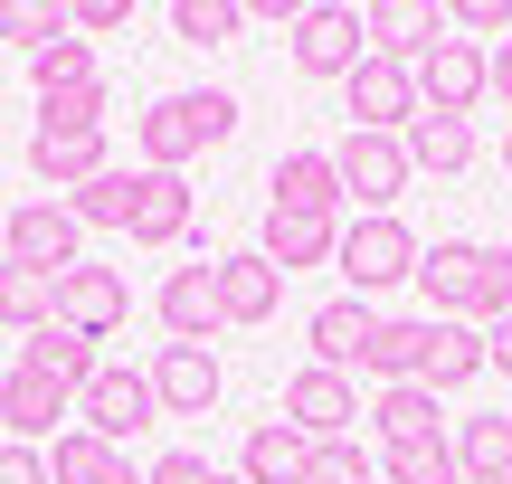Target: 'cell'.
I'll return each mask as SVG.
<instances>
[{"mask_svg":"<svg viewBox=\"0 0 512 484\" xmlns=\"http://www.w3.org/2000/svg\"><path fill=\"white\" fill-rule=\"evenodd\" d=\"M152 314H162L171 342H200V352H209V333H228V323H219V266H171L162 295H152Z\"/></svg>","mask_w":512,"mask_h":484,"instance_id":"13","label":"cell"},{"mask_svg":"<svg viewBox=\"0 0 512 484\" xmlns=\"http://www.w3.org/2000/svg\"><path fill=\"white\" fill-rule=\"evenodd\" d=\"M484 371H512V314L484 323Z\"/></svg>","mask_w":512,"mask_h":484,"instance_id":"42","label":"cell"},{"mask_svg":"<svg viewBox=\"0 0 512 484\" xmlns=\"http://www.w3.org/2000/svg\"><path fill=\"white\" fill-rule=\"evenodd\" d=\"M219 266V323H266L275 304H285V276H275L256 247H238V257H209Z\"/></svg>","mask_w":512,"mask_h":484,"instance_id":"18","label":"cell"},{"mask_svg":"<svg viewBox=\"0 0 512 484\" xmlns=\"http://www.w3.org/2000/svg\"><path fill=\"white\" fill-rule=\"evenodd\" d=\"M29 171L48 190H86L95 171H114V152H105V133H29Z\"/></svg>","mask_w":512,"mask_h":484,"instance_id":"22","label":"cell"},{"mask_svg":"<svg viewBox=\"0 0 512 484\" xmlns=\"http://www.w3.org/2000/svg\"><path fill=\"white\" fill-rule=\"evenodd\" d=\"M446 29H465V38H512V0H456Z\"/></svg>","mask_w":512,"mask_h":484,"instance_id":"38","label":"cell"},{"mask_svg":"<svg viewBox=\"0 0 512 484\" xmlns=\"http://www.w3.org/2000/svg\"><path fill=\"white\" fill-rule=\"evenodd\" d=\"M332 171H342V200H361V219H389L418 162H408V133H342Z\"/></svg>","mask_w":512,"mask_h":484,"instance_id":"3","label":"cell"},{"mask_svg":"<svg viewBox=\"0 0 512 484\" xmlns=\"http://www.w3.org/2000/svg\"><path fill=\"white\" fill-rule=\"evenodd\" d=\"M408 76H418V114H456L465 124V114L484 105V48L475 38H437Z\"/></svg>","mask_w":512,"mask_h":484,"instance_id":"9","label":"cell"},{"mask_svg":"<svg viewBox=\"0 0 512 484\" xmlns=\"http://www.w3.org/2000/svg\"><path fill=\"white\" fill-rule=\"evenodd\" d=\"M0 484H48V456L38 447H0Z\"/></svg>","mask_w":512,"mask_h":484,"instance_id":"40","label":"cell"},{"mask_svg":"<svg viewBox=\"0 0 512 484\" xmlns=\"http://www.w3.org/2000/svg\"><path fill=\"white\" fill-rule=\"evenodd\" d=\"M76 428L105 437V447H124V437L162 428V399H152V371H124V361H105V371L76 390Z\"/></svg>","mask_w":512,"mask_h":484,"instance_id":"4","label":"cell"},{"mask_svg":"<svg viewBox=\"0 0 512 484\" xmlns=\"http://www.w3.org/2000/svg\"><path fill=\"white\" fill-rule=\"evenodd\" d=\"M67 409H76V399L57 390V380H38V371H19V361H10V380H0V428H10V447H38Z\"/></svg>","mask_w":512,"mask_h":484,"instance_id":"20","label":"cell"},{"mask_svg":"<svg viewBox=\"0 0 512 484\" xmlns=\"http://www.w3.org/2000/svg\"><path fill=\"white\" fill-rule=\"evenodd\" d=\"M0 247H10V266H38V276H76L86 266V228H76L67 200H19L0 219Z\"/></svg>","mask_w":512,"mask_h":484,"instance_id":"5","label":"cell"},{"mask_svg":"<svg viewBox=\"0 0 512 484\" xmlns=\"http://www.w3.org/2000/svg\"><path fill=\"white\" fill-rule=\"evenodd\" d=\"M408 162L437 171V181H456V171L475 162V124H456V114H418V124H408Z\"/></svg>","mask_w":512,"mask_h":484,"instance_id":"27","label":"cell"},{"mask_svg":"<svg viewBox=\"0 0 512 484\" xmlns=\"http://www.w3.org/2000/svg\"><path fill=\"white\" fill-rule=\"evenodd\" d=\"M304 484H380V466L361 456V437H332V447H313V475Z\"/></svg>","mask_w":512,"mask_h":484,"instance_id":"37","label":"cell"},{"mask_svg":"<svg viewBox=\"0 0 512 484\" xmlns=\"http://www.w3.org/2000/svg\"><path fill=\"white\" fill-rule=\"evenodd\" d=\"M380 484H465L456 437H437V447H389L380 456Z\"/></svg>","mask_w":512,"mask_h":484,"instance_id":"34","label":"cell"},{"mask_svg":"<svg viewBox=\"0 0 512 484\" xmlns=\"http://www.w3.org/2000/svg\"><path fill=\"white\" fill-rule=\"evenodd\" d=\"M133 247H181L190 238V181L181 171H133V219H124Z\"/></svg>","mask_w":512,"mask_h":484,"instance_id":"15","label":"cell"},{"mask_svg":"<svg viewBox=\"0 0 512 484\" xmlns=\"http://www.w3.org/2000/svg\"><path fill=\"white\" fill-rule=\"evenodd\" d=\"M124 314H133V295H124L114 266H76V276H57V323H67V333L105 342V333H124Z\"/></svg>","mask_w":512,"mask_h":484,"instance_id":"12","label":"cell"},{"mask_svg":"<svg viewBox=\"0 0 512 484\" xmlns=\"http://www.w3.org/2000/svg\"><path fill=\"white\" fill-rule=\"evenodd\" d=\"M0 323H10V333L57 323V276H38V266H0Z\"/></svg>","mask_w":512,"mask_h":484,"instance_id":"29","label":"cell"},{"mask_svg":"<svg viewBox=\"0 0 512 484\" xmlns=\"http://www.w3.org/2000/svg\"><path fill=\"white\" fill-rule=\"evenodd\" d=\"M238 475H247V484H304V475H313V437L285 428V418H266V428H247Z\"/></svg>","mask_w":512,"mask_h":484,"instance_id":"21","label":"cell"},{"mask_svg":"<svg viewBox=\"0 0 512 484\" xmlns=\"http://www.w3.org/2000/svg\"><path fill=\"white\" fill-rule=\"evenodd\" d=\"M484 371V333L475 323H427V352H418V390H465V380Z\"/></svg>","mask_w":512,"mask_h":484,"instance_id":"24","label":"cell"},{"mask_svg":"<svg viewBox=\"0 0 512 484\" xmlns=\"http://www.w3.org/2000/svg\"><path fill=\"white\" fill-rule=\"evenodd\" d=\"M114 114V86L95 76V86H67V95H38V133H105Z\"/></svg>","mask_w":512,"mask_h":484,"instance_id":"31","label":"cell"},{"mask_svg":"<svg viewBox=\"0 0 512 484\" xmlns=\"http://www.w3.org/2000/svg\"><path fill=\"white\" fill-rule=\"evenodd\" d=\"M143 484H209V456H190V447H181V456H162Z\"/></svg>","mask_w":512,"mask_h":484,"instance_id":"41","label":"cell"},{"mask_svg":"<svg viewBox=\"0 0 512 484\" xmlns=\"http://www.w3.org/2000/svg\"><path fill=\"white\" fill-rule=\"evenodd\" d=\"M67 209H76V228H124L133 219V171H95L86 190H67Z\"/></svg>","mask_w":512,"mask_h":484,"instance_id":"36","label":"cell"},{"mask_svg":"<svg viewBox=\"0 0 512 484\" xmlns=\"http://www.w3.org/2000/svg\"><path fill=\"white\" fill-rule=\"evenodd\" d=\"M124 19H133V0H76L67 29H76V38H105V29H124Z\"/></svg>","mask_w":512,"mask_h":484,"instance_id":"39","label":"cell"},{"mask_svg":"<svg viewBox=\"0 0 512 484\" xmlns=\"http://www.w3.org/2000/svg\"><path fill=\"white\" fill-rule=\"evenodd\" d=\"M238 133V95L219 86H181V95H152L143 114H133V143H143V171H181L200 162L209 143H228Z\"/></svg>","mask_w":512,"mask_h":484,"instance_id":"1","label":"cell"},{"mask_svg":"<svg viewBox=\"0 0 512 484\" xmlns=\"http://www.w3.org/2000/svg\"><path fill=\"white\" fill-rule=\"evenodd\" d=\"M19 371H38V380H57V390L76 399V390H86L95 371H105V352H95L86 333H67V323H38V333L19 342Z\"/></svg>","mask_w":512,"mask_h":484,"instance_id":"19","label":"cell"},{"mask_svg":"<svg viewBox=\"0 0 512 484\" xmlns=\"http://www.w3.org/2000/svg\"><path fill=\"white\" fill-rule=\"evenodd\" d=\"M48 484H143V475H133L124 447H105V437L67 428V437H57V456H48Z\"/></svg>","mask_w":512,"mask_h":484,"instance_id":"26","label":"cell"},{"mask_svg":"<svg viewBox=\"0 0 512 484\" xmlns=\"http://www.w3.org/2000/svg\"><path fill=\"white\" fill-rule=\"evenodd\" d=\"M475 276H484V247L475 238H437L418 257V295H427V323H465L475 314Z\"/></svg>","mask_w":512,"mask_h":484,"instance_id":"11","label":"cell"},{"mask_svg":"<svg viewBox=\"0 0 512 484\" xmlns=\"http://www.w3.org/2000/svg\"><path fill=\"white\" fill-rule=\"evenodd\" d=\"M418 257H427L418 228L389 209V219H351V228H342V257H332V266H342L351 295L370 304V295H389V285H418Z\"/></svg>","mask_w":512,"mask_h":484,"instance_id":"2","label":"cell"},{"mask_svg":"<svg viewBox=\"0 0 512 484\" xmlns=\"http://www.w3.org/2000/svg\"><path fill=\"white\" fill-rule=\"evenodd\" d=\"M228 390L219 352H200V342H162L152 352V399H162V418H209Z\"/></svg>","mask_w":512,"mask_h":484,"instance_id":"10","label":"cell"},{"mask_svg":"<svg viewBox=\"0 0 512 484\" xmlns=\"http://www.w3.org/2000/svg\"><path fill=\"white\" fill-rule=\"evenodd\" d=\"M418 352H427V314L418 323H380L361 352V371H380V390H399V380H418Z\"/></svg>","mask_w":512,"mask_h":484,"instance_id":"30","label":"cell"},{"mask_svg":"<svg viewBox=\"0 0 512 484\" xmlns=\"http://www.w3.org/2000/svg\"><path fill=\"white\" fill-rule=\"evenodd\" d=\"M285 428H304L313 447H332V437H351L361 428V390H351V371H294L285 380Z\"/></svg>","mask_w":512,"mask_h":484,"instance_id":"8","label":"cell"},{"mask_svg":"<svg viewBox=\"0 0 512 484\" xmlns=\"http://www.w3.org/2000/svg\"><path fill=\"white\" fill-rule=\"evenodd\" d=\"M370 428H380V456L389 447H437V390H418V380H399V390H380L370 399Z\"/></svg>","mask_w":512,"mask_h":484,"instance_id":"23","label":"cell"},{"mask_svg":"<svg viewBox=\"0 0 512 484\" xmlns=\"http://www.w3.org/2000/svg\"><path fill=\"white\" fill-rule=\"evenodd\" d=\"M0 266H10V247H0Z\"/></svg>","mask_w":512,"mask_h":484,"instance_id":"46","label":"cell"},{"mask_svg":"<svg viewBox=\"0 0 512 484\" xmlns=\"http://www.w3.org/2000/svg\"><path fill=\"white\" fill-rule=\"evenodd\" d=\"M29 86H38V95H67V86H95V48H86V38L67 29V38H57V48H38V57H29Z\"/></svg>","mask_w":512,"mask_h":484,"instance_id":"35","label":"cell"},{"mask_svg":"<svg viewBox=\"0 0 512 484\" xmlns=\"http://www.w3.org/2000/svg\"><path fill=\"white\" fill-rule=\"evenodd\" d=\"M0 38H10L19 57H38V48L67 38V10H57V0H0Z\"/></svg>","mask_w":512,"mask_h":484,"instance_id":"33","label":"cell"},{"mask_svg":"<svg viewBox=\"0 0 512 484\" xmlns=\"http://www.w3.org/2000/svg\"><path fill=\"white\" fill-rule=\"evenodd\" d=\"M342 114H351V133H408L418 124V76H408L399 57L370 48L361 67L342 76Z\"/></svg>","mask_w":512,"mask_h":484,"instance_id":"7","label":"cell"},{"mask_svg":"<svg viewBox=\"0 0 512 484\" xmlns=\"http://www.w3.org/2000/svg\"><path fill=\"white\" fill-rule=\"evenodd\" d=\"M503 171H512V133H503Z\"/></svg>","mask_w":512,"mask_h":484,"instance_id":"45","label":"cell"},{"mask_svg":"<svg viewBox=\"0 0 512 484\" xmlns=\"http://www.w3.org/2000/svg\"><path fill=\"white\" fill-rule=\"evenodd\" d=\"M209 484H247V475H238V466H209Z\"/></svg>","mask_w":512,"mask_h":484,"instance_id":"44","label":"cell"},{"mask_svg":"<svg viewBox=\"0 0 512 484\" xmlns=\"http://www.w3.org/2000/svg\"><path fill=\"white\" fill-rule=\"evenodd\" d=\"M370 333H380V314H370L361 295H332L323 314L304 323V342H313V371H361V352H370Z\"/></svg>","mask_w":512,"mask_h":484,"instance_id":"16","label":"cell"},{"mask_svg":"<svg viewBox=\"0 0 512 484\" xmlns=\"http://www.w3.org/2000/svg\"><path fill=\"white\" fill-rule=\"evenodd\" d=\"M484 95H503V105H512V38H503L494 57H484Z\"/></svg>","mask_w":512,"mask_h":484,"instance_id":"43","label":"cell"},{"mask_svg":"<svg viewBox=\"0 0 512 484\" xmlns=\"http://www.w3.org/2000/svg\"><path fill=\"white\" fill-rule=\"evenodd\" d=\"M238 29H247L238 0H171V38H181V48H228Z\"/></svg>","mask_w":512,"mask_h":484,"instance_id":"32","label":"cell"},{"mask_svg":"<svg viewBox=\"0 0 512 484\" xmlns=\"http://www.w3.org/2000/svg\"><path fill=\"white\" fill-rule=\"evenodd\" d=\"M456 466H465V484H503L512 475V418H465L456 428Z\"/></svg>","mask_w":512,"mask_h":484,"instance_id":"28","label":"cell"},{"mask_svg":"<svg viewBox=\"0 0 512 484\" xmlns=\"http://www.w3.org/2000/svg\"><path fill=\"white\" fill-rule=\"evenodd\" d=\"M285 38H294V76H351L370 57V19L351 0H304Z\"/></svg>","mask_w":512,"mask_h":484,"instance_id":"6","label":"cell"},{"mask_svg":"<svg viewBox=\"0 0 512 484\" xmlns=\"http://www.w3.org/2000/svg\"><path fill=\"white\" fill-rule=\"evenodd\" d=\"M256 257H266L275 276H294V266H332V257H342V219H313V209H275L266 200V238H256Z\"/></svg>","mask_w":512,"mask_h":484,"instance_id":"14","label":"cell"},{"mask_svg":"<svg viewBox=\"0 0 512 484\" xmlns=\"http://www.w3.org/2000/svg\"><path fill=\"white\" fill-rule=\"evenodd\" d=\"M275 209L342 219V171H332V152H285V162H275Z\"/></svg>","mask_w":512,"mask_h":484,"instance_id":"25","label":"cell"},{"mask_svg":"<svg viewBox=\"0 0 512 484\" xmlns=\"http://www.w3.org/2000/svg\"><path fill=\"white\" fill-rule=\"evenodd\" d=\"M361 19H370V48L399 57V67H418V57L446 38V10H437V0H370Z\"/></svg>","mask_w":512,"mask_h":484,"instance_id":"17","label":"cell"},{"mask_svg":"<svg viewBox=\"0 0 512 484\" xmlns=\"http://www.w3.org/2000/svg\"><path fill=\"white\" fill-rule=\"evenodd\" d=\"M503 484H512V475H503Z\"/></svg>","mask_w":512,"mask_h":484,"instance_id":"47","label":"cell"}]
</instances>
